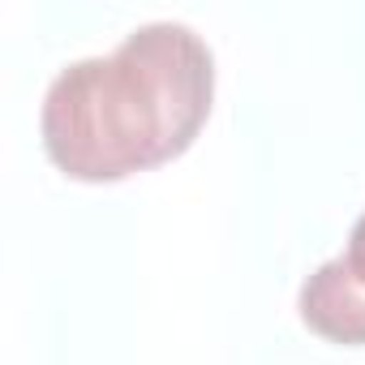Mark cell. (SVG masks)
Masks as SVG:
<instances>
[{
	"label": "cell",
	"instance_id": "cell-1",
	"mask_svg": "<svg viewBox=\"0 0 365 365\" xmlns=\"http://www.w3.org/2000/svg\"><path fill=\"white\" fill-rule=\"evenodd\" d=\"M215 56L185 22H146L112 56L65 65L39 112L48 159L73 180H125L190 150L211 116Z\"/></svg>",
	"mask_w": 365,
	"mask_h": 365
},
{
	"label": "cell",
	"instance_id": "cell-2",
	"mask_svg": "<svg viewBox=\"0 0 365 365\" xmlns=\"http://www.w3.org/2000/svg\"><path fill=\"white\" fill-rule=\"evenodd\" d=\"M297 309L314 335L344 348L365 344V211L348 232V250L301 284Z\"/></svg>",
	"mask_w": 365,
	"mask_h": 365
}]
</instances>
